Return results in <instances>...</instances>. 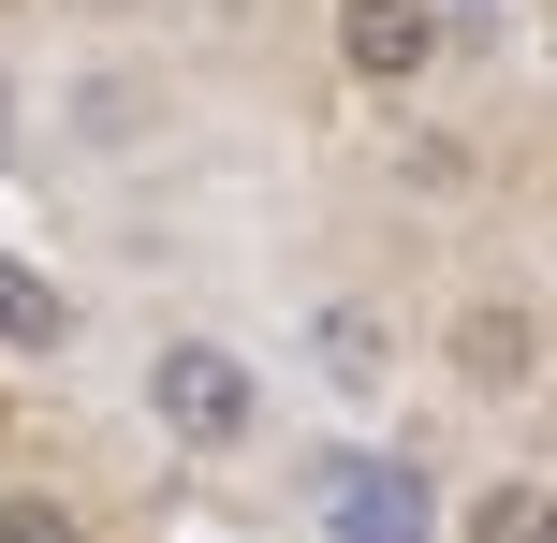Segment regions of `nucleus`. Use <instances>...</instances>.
<instances>
[{
  "label": "nucleus",
  "mask_w": 557,
  "mask_h": 543,
  "mask_svg": "<svg viewBox=\"0 0 557 543\" xmlns=\"http://www.w3.org/2000/svg\"><path fill=\"white\" fill-rule=\"evenodd\" d=\"M147 427H162L176 456H235V441H264V382H250V353H221V338H162V353H147Z\"/></svg>",
  "instance_id": "f257e3e1"
},
{
  "label": "nucleus",
  "mask_w": 557,
  "mask_h": 543,
  "mask_svg": "<svg viewBox=\"0 0 557 543\" xmlns=\"http://www.w3.org/2000/svg\"><path fill=\"white\" fill-rule=\"evenodd\" d=\"M0 543H88L74 499H0Z\"/></svg>",
  "instance_id": "6e6552de"
},
{
  "label": "nucleus",
  "mask_w": 557,
  "mask_h": 543,
  "mask_svg": "<svg viewBox=\"0 0 557 543\" xmlns=\"http://www.w3.org/2000/svg\"><path fill=\"white\" fill-rule=\"evenodd\" d=\"M59 338H74V294H59L45 264L0 250V353H59Z\"/></svg>",
  "instance_id": "423d86ee"
},
{
  "label": "nucleus",
  "mask_w": 557,
  "mask_h": 543,
  "mask_svg": "<svg viewBox=\"0 0 557 543\" xmlns=\"http://www.w3.org/2000/svg\"><path fill=\"white\" fill-rule=\"evenodd\" d=\"M337 74L352 88H425L441 74V0H337Z\"/></svg>",
  "instance_id": "7ed1b4c3"
},
{
  "label": "nucleus",
  "mask_w": 557,
  "mask_h": 543,
  "mask_svg": "<svg viewBox=\"0 0 557 543\" xmlns=\"http://www.w3.org/2000/svg\"><path fill=\"white\" fill-rule=\"evenodd\" d=\"M323 529H337V543H441L411 456H337V470H323Z\"/></svg>",
  "instance_id": "f03ea898"
},
{
  "label": "nucleus",
  "mask_w": 557,
  "mask_h": 543,
  "mask_svg": "<svg viewBox=\"0 0 557 543\" xmlns=\"http://www.w3.org/2000/svg\"><path fill=\"white\" fill-rule=\"evenodd\" d=\"M308 338H323V382H337V397H382V382H396V323L367 309V294H337Z\"/></svg>",
  "instance_id": "39448f33"
},
{
  "label": "nucleus",
  "mask_w": 557,
  "mask_h": 543,
  "mask_svg": "<svg viewBox=\"0 0 557 543\" xmlns=\"http://www.w3.org/2000/svg\"><path fill=\"white\" fill-rule=\"evenodd\" d=\"M455 543H543V470H513V485H484L470 515H455Z\"/></svg>",
  "instance_id": "0eeeda50"
},
{
  "label": "nucleus",
  "mask_w": 557,
  "mask_h": 543,
  "mask_svg": "<svg viewBox=\"0 0 557 543\" xmlns=\"http://www.w3.org/2000/svg\"><path fill=\"white\" fill-rule=\"evenodd\" d=\"M455 368H470L484 397H529V368H543V309H529V294H470V323H455Z\"/></svg>",
  "instance_id": "20e7f679"
}]
</instances>
